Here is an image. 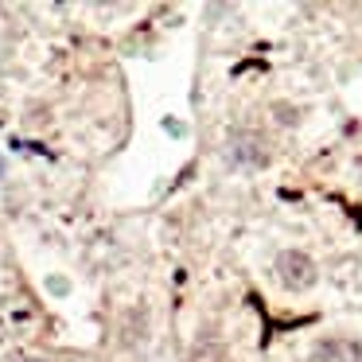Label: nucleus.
<instances>
[{
	"label": "nucleus",
	"mask_w": 362,
	"mask_h": 362,
	"mask_svg": "<svg viewBox=\"0 0 362 362\" xmlns=\"http://www.w3.org/2000/svg\"><path fill=\"white\" fill-rule=\"evenodd\" d=\"M226 156L230 168H238V172H261L273 160V148H269L265 133H257V129H230Z\"/></svg>",
	"instance_id": "1"
},
{
	"label": "nucleus",
	"mask_w": 362,
	"mask_h": 362,
	"mask_svg": "<svg viewBox=\"0 0 362 362\" xmlns=\"http://www.w3.org/2000/svg\"><path fill=\"white\" fill-rule=\"evenodd\" d=\"M315 276H320V269H315V261L308 257L304 250H281L276 253V281L288 292H308L315 284Z\"/></svg>",
	"instance_id": "2"
},
{
	"label": "nucleus",
	"mask_w": 362,
	"mask_h": 362,
	"mask_svg": "<svg viewBox=\"0 0 362 362\" xmlns=\"http://www.w3.org/2000/svg\"><path fill=\"white\" fill-rule=\"evenodd\" d=\"M312 358L315 362H354V346L343 343V339H320Z\"/></svg>",
	"instance_id": "3"
},
{
	"label": "nucleus",
	"mask_w": 362,
	"mask_h": 362,
	"mask_svg": "<svg viewBox=\"0 0 362 362\" xmlns=\"http://www.w3.org/2000/svg\"><path fill=\"white\" fill-rule=\"evenodd\" d=\"M300 117H304V110H300V105H292V102H273V121H276V125L292 129V125H300Z\"/></svg>",
	"instance_id": "4"
},
{
	"label": "nucleus",
	"mask_w": 362,
	"mask_h": 362,
	"mask_svg": "<svg viewBox=\"0 0 362 362\" xmlns=\"http://www.w3.org/2000/svg\"><path fill=\"white\" fill-rule=\"evenodd\" d=\"M0 180H4V156H0Z\"/></svg>",
	"instance_id": "5"
},
{
	"label": "nucleus",
	"mask_w": 362,
	"mask_h": 362,
	"mask_svg": "<svg viewBox=\"0 0 362 362\" xmlns=\"http://www.w3.org/2000/svg\"><path fill=\"white\" fill-rule=\"evenodd\" d=\"M20 362H43V358H20Z\"/></svg>",
	"instance_id": "6"
}]
</instances>
